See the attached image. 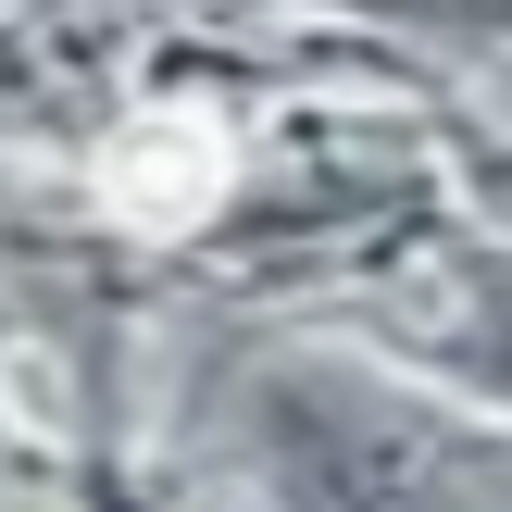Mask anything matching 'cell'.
I'll return each instance as SVG.
<instances>
[{
    "instance_id": "obj_2",
    "label": "cell",
    "mask_w": 512,
    "mask_h": 512,
    "mask_svg": "<svg viewBox=\"0 0 512 512\" xmlns=\"http://www.w3.org/2000/svg\"><path fill=\"white\" fill-rule=\"evenodd\" d=\"M375 338L388 363H413L425 388L475 400L512 425V238H438L388 275L375 300Z\"/></svg>"
},
{
    "instance_id": "obj_3",
    "label": "cell",
    "mask_w": 512,
    "mask_h": 512,
    "mask_svg": "<svg viewBox=\"0 0 512 512\" xmlns=\"http://www.w3.org/2000/svg\"><path fill=\"white\" fill-rule=\"evenodd\" d=\"M0 512H38V500H13V488H0Z\"/></svg>"
},
{
    "instance_id": "obj_1",
    "label": "cell",
    "mask_w": 512,
    "mask_h": 512,
    "mask_svg": "<svg viewBox=\"0 0 512 512\" xmlns=\"http://www.w3.org/2000/svg\"><path fill=\"white\" fill-rule=\"evenodd\" d=\"M275 512H512V425L363 350H275L238 388Z\"/></svg>"
},
{
    "instance_id": "obj_4",
    "label": "cell",
    "mask_w": 512,
    "mask_h": 512,
    "mask_svg": "<svg viewBox=\"0 0 512 512\" xmlns=\"http://www.w3.org/2000/svg\"><path fill=\"white\" fill-rule=\"evenodd\" d=\"M488 13H512V0H488Z\"/></svg>"
}]
</instances>
